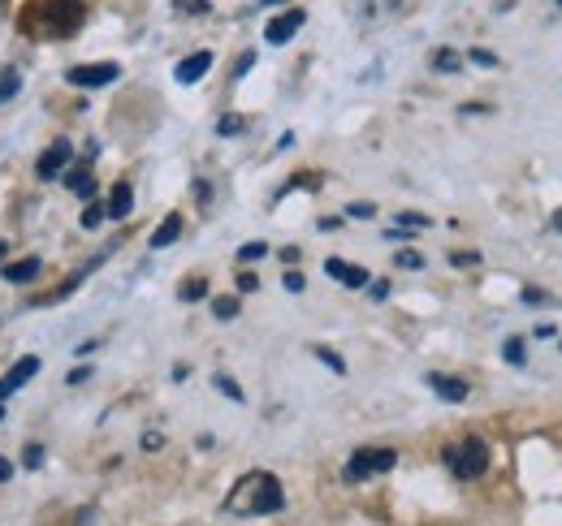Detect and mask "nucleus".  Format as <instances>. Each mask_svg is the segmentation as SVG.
Returning a JSON list of instances; mask_svg holds the SVG:
<instances>
[{"instance_id":"10","label":"nucleus","mask_w":562,"mask_h":526,"mask_svg":"<svg viewBox=\"0 0 562 526\" xmlns=\"http://www.w3.org/2000/svg\"><path fill=\"white\" fill-rule=\"evenodd\" d=\"M325 272L334 276V281H342L347 289H363L368 285V272L363 267H355V263H342V260H325Z\"/></svg>"},{"instance_id":"2","label":"nucleus","mask_w":562,"mask_h":526,"mask_svg":"<svg viewBox=\"0 0 562 526\" xmlns=\"http://www.w3.org/2000/svg\"><path fill=\"white\" fill-rule=\"evenodd\" d=\"M446 461H450V470H454L459 479H481V474H485V466H490V449H485V441H481V436H468L463 445L446 449Z\"/></svg>"},{"instance_id":"33","label":"nucleus","mask_w":562,"mask_h":526,"mask_svg":"<svg viewBox=\"0 0 562 526\" xmlns=\"http://www.w3.org/2000/svg\"><path fill=\"white\" fill-rule=\"evenodd\" d=\"M368 294H372V298H376V302H381V298H390V281H376V285H372V289H368Z\"/></svg>"},{"instance_id":"30","label":"nucleus","mask_w":562,"mask_h":526,"mask_svg":"<svg viewBox=\"0 0 562 526\" xmlns=\"http://www.w3.org/2000/svg\"><path fill=\"white\" fill-rule=\"evenodd\" d=\"M347 216H376V207H372V203H351Z\"/></svg>"},{"instance_id":"25","label":"nucleus","mask_w":562,"mask_h":526,"mask_svg":"<svg viewBox=\"0 0 562 526\" xmlns=\"http://www.w3.org/2000/svg\"><path fill=\"white\" fill-rule=\"evenodd\" d=\"M26 470H40L44 466V445H26V461H22Z\"/></svg>"},{"instance_id":"5","label":"nucleus","mask_w":562,"mask_h":526,"mask_svg":"<svg viewBox=\"0 0 562 526\" xmlns=\"http://www.w3.org/2000/svg\"><path fill=\"white\" fill-rule=\"evenodd\" d=\"M70 156H74V147L66 142V138H57L44 156H40V164H35V173L44 178V182H53V178H61L66 173V164H70Z\"/></svg>"},{"instance_id":"38","label":"nucleus","mask_w":562,"mask_h":526,"mask_svg":"<svg viewBox=\"0 0 562 526\" xmlns=\"http://www.w3.org/2000/svg\"><path fill=\"white\" fill-rule=\"evenodd\" d=\"M559 4H562V0H559Z\"/></svg>"},{"instance_id":"17","label":"nucleus","mask_w":562,"mask_h":526,"mask_svg":"<svg viewBox=\"0 0 562 526\" xmlns=\"http://www.w3.org/2000/svg\"><path fill=\"white\" fill-rule=\"evenodd\" d=\"M204 294H209V281H200V276H195V281H187V285L178 289V298H182V302H200Z\"/></svg>"},{"instance_id":"27","label":"nucleus","mask_w":562,"mask_h":526,"mask_svg":"<svg viewBox=\"0 0 562 526\" xmlns=\"http://www.w3.org/2000/svg\"><path fill=\"white\" fill-rule=\"evenodd\" d=\"M216 134H221V138H229V134H243V117H221Z\"/></svg>"},{"instance_id":"3","label":"nucleus","mask_w":562,"mask_h":526,"mask_svg":"<svg viewBox=\"0 0 562 526\" xmlns=\"http://www.w3.org/2000/svg\"><path fill=\"white\" fill-rule=\"evenodd\" d=\"M117 73H122L117 61H91V66H74L70 73H66V82L78 87V91H100V87L117 82Z\"/></svg>"},{"instance_id":"14","label":"nucleus","mask_w":562,"mask_h":526,"mask_svg":"<svg viewBox=\"0 0 562 526\" xmlns=\"http://www.w3.org/2000/svg\"><path fill=\"white\" fill-rule=\"evenodd\" d=\"M66 186H70L78 198H87V203L95 198V182H91V173H87V169H70V173H66Z\"/></svg>"},{"instance_id":"26","label":"nucleus","mask_w":562,"mask_h":526,"mask_svg":"<svg viewBox=\"0 0 562 526\" xmlns=\"http://www.w3.org/2000/svg\"><path fill=\"white\" fill-rule=\"evenodd\" d=\"M394 260H398V267H412V272H416V267H424V255H420V251H398Z\"/></svg>"},{"instance_id":"16","label":"nucleus","mask_w":562,"mask_h":526,"mask_svg":"<svg viewBox=\"0 0 562 526\" xmlns=\"http://www.w3.org/2000/svg\"><path fill=\"white\" fill-rule=\"evenodd\" d=\"M104 216H109V211H104V203H95V198H91V203L82 207V220H78V225H82V229H100V225H104Z\"/></svg>"},{"instance_id":"36","label":"nucleus","mask_w":562,"mask_h":526,"mask_svg":"<svg viewBox=\"0 0 562 526\" xmlns=\"http://www.w3.org/2000/svg\"><path fill=\"white\" fill-rule=\"evenodd\" d=\"M554 229H559V233H562V207H559V211H554Z\"/></svg>"},{"instance_id":"24","label":"nucleus","mask_w":562,"mask_h":526,"mask_svg":"<svg viewBox=\"0 0 562 526\" xmlns=\"http://www.w3.org/2000/svg\"><path fill=\"white\" fill-rule=\"evenodd\" d=\"M316 358H321L325 367H334V371H347V363H342V358H338L334 350H321V345H316Z\"/></svg>"},{"instance_id":"8","label":"nucleus","mask_w":562,"mask_h":526,"mask_svg":"<svg viewBox=\"0 0 562 526\" xmlns=\"http://www.w3.org/2000/svg\"><path fill=\"white\" fill-rule=\"evenodd\" d=\"M209 69H212V53H191V57H182V61H178L173 78H178L182 87H191V82H200Z\"/></svg>"},{"instance_id":"22","label":"nucleus","mask_w":562,"mask_h":526,"mask_svg":"<svg viewBox=\"0 0 562 526\" xmlns=\"http://www.w3.org/2000/svg\"><path fill=\"white\" fill-rule=\"evenodd\" d=\"M428 225H432V220L420 216V211H403V216H398V229H428Z\"/></svg>"},{"instance_id":"1","label":"nucleus","mask_w":562,"mask_h":526,"mask_svg":"<svg viewBox=\"0 0 562 526\" xmlns=\"http://www.w3.org/2000/svg\"><path fill=\"white\" fill-rule=\"evenodd\" d=\"M285 505V492H281V479L269 474V470H251L234 483L225 510L238 514V518H265V514H278Z\"/></svg>"},{"instance_id":"7","label":"nucleus","mask_w":562,"mask_h":526,"mask_svg":"<svg viewBox=\"0 0 562 526\" xmlns=\"http://www.w3.org/2000/svg\"><path fill=\"white\" fill-rule=\"evenodd\" d=\"M35 371H40V358H22V363H13V367L0 376V401H9V397L18 393Z\"/></svg>"},{"instance_id":"11","label":"nucleus","mask_w":562,"mask_h":526,"mask_svg":"<svg viewBox=\"0 0 562 526\" xmlns=\"http://www.w3.org/2000/svg\"><path fill=\"white\" fill-rule=\"evenodd\" d=\"M131 207H135V191H131V182H117L113 186V195H109V220H126L131 216Z\"/></svg>"},{"instance_id":"4","label":"nucleus","mask_w":562,"mask_h":526,"mask_svg":"<svg viewBox=\"0 0 562 526\" xmlns=\"http://www.w3.org/2000/svg\"><path fill=\"white\" fill-rule=\"evenodd\" d=\"M398 461L394 449H359L351 461H347V479H368V474H385L390 466Z\"/></svg>"},{"instance_id":"6","label":"nucleus","mask_w":562,"mask_h":526,"mask_svg":"<svg viewBox=\"0 0 562 526\" xmlns=\"http://www.w3.org/2000/svg\"><path fill=\"white\" fill-rule=\"evenodd\" d=\"M303 22H307V13H303V9L278 13V18H273V22L265 26V39H269V44L278 48V44H285V39H294V35H299V26H303Z\"/></svg>"},{"instance_id":"31","label":"nucleus","mask_w":562,"mask_h":526,"mask_svg":"<svg viewBox=\"0 0 562 526\" xmlns=\"http://www.w3.org/2000/svg\"><path fill=\"white\" fill-rule=\"evenodd\" d=\"M285 289H290V294H303V276H299V272H285Z\"/></svg>"},{"instance_id":"23","label":"nucleus","mask_w":562,"mask_h":526,"mask_svg":"<svg viewBox=\"0 0 562 526\" xmlns=\"http://www.w3.org/2000/svg\"><path fill=\"white\" fill-rule=\"evenodd\" d=\"M212 385H216V389H221V393L229 397V401H243V389H238V385H234V380H229V376H216V380H212Z\"/></svg>"},{"instance_id":"12","label":"nucleus","mask_w":562,"mask_h":526,"mask_svg":"<svg viewBox=\"0 0 562 526\" xmlns=\"http://www.w3.org/2000/svg\"><path fill=\"white\" fill-rule=\"evenodd\" d=\"M40 272H44V263H40V260H22V263H9V267H4V281L26 285V281H35Z\"/></svg>"},{"instance_id":"20","label":"nucleus","mask_w":562,"mask_h":526,"mask_svg":"<svg viewBox=\"0 0 562 526\" xmlns=\"http://www.w3.org/2000/svg\"><path fill=\"white\" fill-rule=\"evenodd\" d=\"M265 255H269V247H265V242H247V247H238V260L243 263H260Z\"/></svg>"},{"instance_id":"19","label":"nucleus","mask_w":562,"mask_h":526,"mask_svg":"<svg viewBox=\"0 0 562 526\" xmlns=\"http://www.w3.org/2000/svg\"><path fill=\"white\" fill-rule=\"evenodd\" d=\"M502 354H506V363H510V367H524V363H528V358H524V341H519V336H510V341L502 345Z\"/></svg>"},{"instance_id":"28","label":"nucleus","mask_w":562,"mask_h":526,"mask_svg":"<svg viewBox=\"0 0 562 526\" xmlns=\"http://www.w3.org/2000/svg\"><path fill=\"white\" fill-rule=\"evenodd\" d=\"M476 263H481L476 251H459V255H454V267H476Z\"/></svg>"},{"instance_id":"32","label":"nucleus","mask_w":562,"mask_h":526,"mask_svg":"<svg viewBox=\"0 0 562 526\" xmlns=\"http://www.w3.org/2000/svg\"><path fill=\"white\" fill-rule=\"evenodd\" d=\"M256 285H260V281H256V276H251V272H243V276H238V289H243V294H251V289H256Z\"/></svg>"},{"instance_id":"15","label":"nucleus","mask_w":562,"mask_h":526,"mask_svg":"<svg viewBox=\"0 0 562 526\" xmlns=\"http://www.w3.org/2000/svg\"><path fill=\"white\" fill-rule=\"evenodd\" d=\"M18 91H22V73L13 66H0V104H9Z\"/></svg>"},{"instance_id":"18","label":"nucleus","mask_w":562,"mask_h":526,"mask_svg":"<svg viewBox=\"0 0 562 526\" xmlns=\"http://www.w3.org/2000/svg\"><path fill=\"white\" fill-rule=\"evenodd\" d=\"M212 316L216 320H234L238 316V298H212Z\"/></svg>"},{"instance_id":"13","label":"nucleus","mask_w":562,"mask_h":526,"mask_svg":"<svg viewBox=\"0 0 562 526\" xmlns=\"http://www.w3.org/2000/svg\"><path fill=\"white\" fill-rule=\"evenodd\" d=\"M178 233H182V216H169L156 233H151V251H160V247H173L178 242Z\"/></svg>"},{"instance_id":"29","label":"nucleus","mask_w":562,"mask_h":526,"mask_svg":"<svg viewBox=\"0 0 562 526\" xmlns=\"http://www.w3.org/2000/svg\"><path fill=\"white\" fill-rule=\"evenodd\" d=\"M472 61H476V66H485V69L497 66V57H493V53H481V48H472Z\"/></svg>"},{"instance_id":"9","label":"nucleus","mask_w":562,"mask_h":526,"mask_svg":"<svg viewBox=\"0 0 562 526\" xmlns=\"http://www.w3.org/2000/svg\"><path fill=\"white\" fill-rule=\"evenodd\" d=\"M428 389H432L437 397H446V401H468V393H472L459 376H441V371H432V376H428Z\"/></svg>"},{"instance_id":"35","label":"nucleus","mask_w":562,"mask_h":526,"mask_svg":"<svg viewBox=\"0 0 562 526\" xmlns=\"http://www.w3.org/2000/svg\"><path fill=\"white\" fill-rule=\"evenodd\" d=\"M9 474H13V461H9V458H0V483H4Z\"/></svg>"},{"instance_id":"21","label":"nucleus","mask_w":562,"mask_h":526,"mask_svg":"<svg viewBox=\"0 0 562 526\" xmlns=\"http://www.w3.org/2000/svg\"><path fill=\"white\" fill-rule=\"evenodd\" d=\"M459 66H463L459 53H437V57H432V69H441V73H454Z\"/></svg>"},{"instance_id":"34","label":"nucleus","mask_w":562,"mask_h":526,"mask_svg":"<svg viewBox=\"0 0 562 526\" xmlns=\"http://www.w3.org/2000/svg\"><path fill=\"white\" fill-rule=\"evenodd\" d=\"M554 332H559V329H554V324H537V336H541V341H550Z\"/></svg>"},{"instance_id":"37","label":"nucleus","mask_w":562,"mask_h":526,"mask_svg":"<svg viewBox=\"0 0 562 526\" xmlns=\"http://www.w3.org/2000/svg\"><path fill=\"white\" fill-rule=\"evenodd\" d=\"M4 255H9V247H4V242H0V260H4Z\"/></svg>"}]
</instances>
